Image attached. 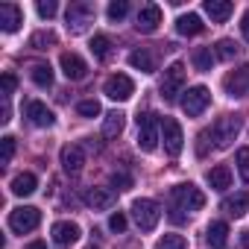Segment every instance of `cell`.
Here are the masks:
<instances>
[{
	"instance_id": "cell-32",
	"label": "cell",
	"mask_w": 249,
	"mask_h": 249,
	"mask_svg": "<svg viewBox=\"0 0 249 249\" xmlns=\"http://www.w3.org/2000/svg\"><path fill=\"white\" fill-rule=\"evenodd\" d=\"M126 12H129V3H126V0H111L108 9H106V15H108L111 21H123V18H126Z\"/></svg>"
},
{
	"instance_id": "cell-10",
	"label": "cell",
	"mask_w": 249,
	"mask_h": 249,
	"mask_svg": "<svg viewBox=\"0 0 249 249\" xmlns=\"http://www.w3.org/2000/svg\"><path fill=\"white\" fill-rule=\"evenodd\" d=\"M53 243L59 246V249H71L76 240H79V234H82V229L76 226V223H71V220H59V223H53Z\"/></svg>"
},
{
	"instance_id": "cell-34",
	"label": "cell",
	"mask_w": 249,
	"mask_h": 249,
	"mask_svg": "<svg viewBox=\"0 0 249 249\" xmlns=\"http://www.w3.org/2000/svg\"><path fill=\"white\" fill-rule=\"evenodd\" d=\"M76 111H79L82 117H100V114H103V108H100L97 100H79V103H76Z\"/></svg>"
},
{
	"instance_id": "cell-13",
	"label": "cell",
	"mask_w": 249,
	"mask_h": 249,
	"mask_svg": "<svg viewBox=\"0 0 249 249\" xmlns=\"http://www.w3.org/2000/svg\"><path fill=\"white\" fill-rule=\"evenodd\" d=\"M223 88H226L231 97H243V94H249V65L231 71V73L223 79Z\"/></svg>"
},
{
	"instance_id": "cell-28",
	"label": "cell",
	"mask_w": 249,
	"mask_h": 249,
	"mask_svg": "<svg viewBox=\"0 0 249 249\" xmlns=\"http://www.w3.org/2000/svg\"><path fill=\"white\" fill-rule=\"evenodd\" d=\"M30 76H33V82H36L38 88H50V85H53V68L44 65V62L33 65V68H30Z\"/></svg>"
},
{
	"instance_id": "cell-25",
	"label": "cell",
	"mask_w": 249,
	"mask_h": 249,
	"mask_svg": "<svg viewBox=\"0 0 249 249\" xmlns=\"http://www.w3.org/2000/svg\"><path fill=\"white\" fill-rule=\"evenodd\" d=\"M214 53H211V47H196L194 50V56H191V62H194V68L199 71V73H208L211 68H214Z\"/></svg>"
},
{
	"instance_id": "cell-8",
	"label": "cell",
	"mask_w": 249,
	"mask_h": 249,
	"mask_svg": "<svg viewBox=\"0 0 249 249\" xmlns=\"http://www.w3.org/2000/svg\"><path fill=\"white\" fill-rule=\"evenodd\" d=\"M161 141H164V150L167 156H179L182 147H185V135H182V126H179V120L176 117H164L161 120Z\"/></svg>"
},
{
	"instance_id": "cell-27",
	"label": "cell",
	"mask_w": 249,
	"mask_h": 249,
	"mask_svg": "<svg viewBox=\"0 0 249 249\" xmlns=\"http://www.w3.org/2000/svg\"><path fill=\"white\" fill-rule=\"evenodd\" d=\"M129 65H132L135 71H144V73H153V71H156V62H153V53H150V50H135V53H129Z\"/></svg>"
},
{
	"instance_id": "cell-3",
	"label": "cell",
	"mask_w": 249,
	"mask_h": 249,
	"mask_svg": "<svg viewBox=\"0 0 249 249\" xmlns=\"http://www.w3.org/2000/svg\"><path fill=\"white\" fill-rule=\"evenodd\" d=\"M132 214H135V223L141 226V231H153L159 226V220H161L159 202L156 199H147V196H141V199L132 202Z\"/></svg>"
},
{
	"instance_id": "cell-18",
	"label": "cell",
	"mask_w": 249,
	"mask_h": 249,
	"mask_svg": "<svg viewBox=\"0 0 249 249\" xmlns=\"http://www.w3.org/2000/svg\"><path fill=\"white\" fill-rule=\"evenodd\" d=\"M85 205L94 211H108L114 205V194L108 188H91V191H85Z\"/></svg>"
},
{
	"instance_id": "cell-15",
	"label": "cell",
	"mask_w": 249,
	"mask_h": 249,
	"mask_svg": "<svg viewBox=\"0 0 249 249\" xmlns=\"http://www.w3.org/2000/svg\"><path fill=\"white\" fill-rule=\"evenodd\" d=\"M27 117H30L33 126H41V129H47V126H53V123H56V114H53L41 100L27 103Z\"/></svg>"
},
{
	"instance_id": "cell-9",
	"label": "cell",
	"mask_w": 249,
	"mask_h": 249,
	"mask_svg": "<svg viewBox=\"0 0 249 249\" xmlns=\"http://www.w3.org/2000/svg\"><path fill=\"white\" fill-rule=\"evenodd\" d=\"M103 91H106V97L108 100H117V103H126L132 94H135V82L126 76V73H111L108 79H106V85H103Z\"/></svg>"
},
{
	"instance_id": "cell-19",
	"label": "cell",
	"mask_w": 249,
	"mask_h": 249,
	"mask_svg": "<svg viewBox=\"0 0 249 249\" xmlns=\"http://www.w3.org/2000/svg\"><path fill=\"white\" fill-rule=\"evenodd\" d=\"M205 240H208V246H211V249H226V240H229V226H226L223 220L208 223V229H205Z\"/></svg>"
},
{
	"instance_id": "cell-23",
	"label": "cell",
	"mask_w": 249,
	"mask_h": 249,
	"mask_svg": "<svg viewBox=\"0 0 249 249\" xmlns=\"http://www.w3.org/2000/svg\"><path fill=\"white\" fill-rule=\"evenodd\" d=\"M220 208H223L229 217H243V214H246V208H249V196H246V194H234V196H226Z\"/></svg>"
},
{
	"instance_id": "cell-33",
	"label": "cell",
	"mask_w": 249,
	"mask_h": 249,
	"mask_svg": "<svg viewBox=\"0 0 249 249\" xmlns=\"http://www.w3.org/2000/svg\"><path fill=\"white\" fill-rule=\"evenodd\" d=\"M47 44H56V36L50 30H41L30 38V47H36V50H47Z\"/></svg>"
},
{
	"instance_id": "cell-39",
	"label": "cell",
	"mask_w": 249,
	"mask_h": 249,
	"mask_svg": "<svg viewBox=\"0 0 249 249\" xmlns=\"http://www.w3.org/2000/svg\"><path fill=\"white\" fill-rule=\"evenodd\" d=\"M12 156H15V138H3V164H9L12 161Z\"/></svg>"
},
{
	"instance_id": "cell-30",
	"label": "cell",
	"mask_w": 249,
	"mask_h": 249,
	"mask_svg": "<svg viewBox=\"0 0 249 249\" xmlns=\"http://www.w3.org/2000/svg\"><path fill=\"white\" fill-rule=\"evenodd\" d=\"M237 53H240V47H237L231 38H220L217 47H214V56H217V59H234Z\"/></svg>"
},
{
	"instance_id": "cell-1",
	"label": "cell",
	"mask_w": 249,
	"mask_h": 249,
	"mask_svg": "<svg viewBox=\"0 0 249 249\" xmlns=\"http://www.w3.org/2000/svg\"><path fill=\"white\" fill-rule=\"evenodd\" d=\"M170 205H176L179 211H199L205 205V194L194 182H182L170 191Z\"/></svg>"
},
{
	"instance_id": "cell-16",
	"label": "cell",
	"mask_w": 249,
	"mask_h": 249,
	"mask_svg": "<svg viewBox=\"0 0 249 249\" xmlns=\"http://www.w3.org/2000/svg\"><path fill=\"white\" fill-rule=\"evenodd\" d=\"M62 167H65V173H71V176H76L79 170H82V164H85V153H82V147L79 144H68V147H62Z\"/></svg>"
},
{
	"instance_id": "cell-2",
	"label": "cell",
	"mask_w": 249,
	"mask_h": 249,
	"mask_svg": "<svg viewBox=\"0 0 249 249\" xmlns=\"http://www.w3.org/2000/svg\"><path fill=\"white\" fill-rule=\"evenodd\" d=\"M159 132H161L159 114H153V111L138 114V147H141L144 153H153V150L159 147V141H161Z\"/></svg>"
},
{
	"instance_id": "cell-43",
	"label": "cell",
	"mask_w": 249,
	"mask_h": 249,
	"mask_svg": "<svg viewBox=\"0 0 249 249\" xmlns=\"http://www.w3.org/2000/svg\"><path fill=\"white\" fill-rule=\"evenodd\" d=\"M243 246H246V249H249V231H246V234H243Z\"/></svg>"
},
{
	"instance_id": "cell-36",
	"label": "cell",
	"mask_w": 249,
	"mask_h": 249,
	"mask_svg": "<svg viewBox=\"0 0 249 249\" xmlns=\"http://www.w3.org/2000/svg\"><path fill=\"white\" fill-rule=\"evenodd\" d=\"M108 229H111L114 234H123V231H126V214H123V211H114V214L108 217Z\"/></svg>"
},
{
	"instance_id": "cell-12",
	"label": "cell",
	"mask_w": 249,
	"mask_h": 249,
	"mask_svg": "<svg viewBox=\"0 0 249 249\" xmlns=\"http://www.w3.org/2000/svg\"><path fill=\"white\" fill-rule=\"evenodd\" d=\"M59 65H62V73H65L71 82H79V79L88 76V65H85V59H82L79 53H62Z\"/></svg>"
},
{
	"instance_id": "cell-17",
	"label": "cell",
	"mask_w": 249,
	"mask_h": 249,
	"mask_svg": "<svg viewBox=\"0 0 249 249\" xmlns=\"http://www.w3.org/2000/svg\"><path fill=\"white\" fill-rule=\"evenodd\" d=\"M24 24V12L15 3H0V30L3 33H15Z\"/></svg>"
},
{
	"instance_id": "cell-6",
	"label": "cell",
	"mask_w": 249,
	"mask_h": 249,
	"mask_svg": "<svg viewBox=\"0 0 249 249\" xmlns=\"http://www.w3.org/2000/svg\"><path fill=\"white\" fill-rule=\"evenodd\" d=\"M237 132H240V117L237 114H226V117H220L214 126H211V138H214V144L223 150V147H229L234 138H237Z\"/></svg>"
},
{
	"instance_id": "cell-11",
	"label": "cell",
	"mask_w": 249,
	"mask_h": 249,
	"mask_svg": "<svg viewBox=\"0 0 249 249\" xmlns=\"http://www.w3.org/2000/svg\"><path fill=\"white\" fill-rule=\"evenodd\" d=\"M159 24H161V6H159V3L141 6V12H138V18H135V30L144 33V36H150V33L159 30Z\"/></svg>"
},
{
	"instance_id": "cell-7",
	"label": "cell",
	"mask_w": 249,
	"mask_h": 249,
	"mask_svg": "<svg viewBox=\"0 0 249 249\" xmlns=\"http://www.w3.org/2000/svg\"><path fill=\"white\" fill-rule=\"evenodd\" d=\"M208 103H211V91H208L205 85H194V88H188L185 97H182V111H185L188 117H199V114L208 108Z\"/></svg>"
},
{
	"instance_id": "cell-42",
	"label": "cell",
	"mask_w": 249,
	"mask_h": 249,
	"mask_svg": "<svg viewBox=\"0 0 249 249\" xmlns=\"http://www.w3.org/2000/svg\"><path fill=\"white\" fill-rule=\"evenodd\" d=\"M27 249H47V243H41V240H33V243H30Z\"/></svg>"
},
{
	"instance_id": "cell-20",
	"label": "cell",
	"mask_w": 249,
	"mask_h": 249,
	"mask_svg": "<svg viewBox=\"0 0 249 249\" xmlns=\"http://www.w3.org/2000/svg\"><path fill=\"white\" fill-rule=\"evenodd\" d=\"M234 12V6L229 3V0H205V15L214 21V24H223L229 21V15Z\"/></svg>"
},
{
	"instance_id": "cell-22",
	"label": "cell",
	"mask_w": 249,
	"mask_h": 249,
	"mask_svg": "<svg viewBox=\"0 0 249 249\" xmlns=\"http://www.w3.org/2000/svg\"><path fill=\"white\" fill-rule=\"evenodd\" d=\"M176 30H179V36H199V33L205 30V24H202L199 15L188 12V15H182V18L176 21Z\"/></svg>"
},
{
	"instance_id": "cell-40",
	"label": "cell",
	"mask_w": 249,
	"mask_h": 249,
	"mask_svg": "<svg viewBox=\"0 0 249 249\" xmlns=\"http://www.w3.org/2000/svg\"><path fill=\"white\" fill-rule=\"evenodd\" d=\"M15 85H18L15 73H3V97H9V94L15 91Z\"/></svg>"
},
{
	"instance_id": "cell-14",
	"label": "cell",
	"mask_w": 249,
	"mask_h": 249,
	"mask_svg": "<svg viewBox=\"0 0 249 249\" xmlns=\"http://www.w3.org/2000/svg\"><path fill=\"white\" fill-rule=\"evenodd\" d=\"M91 18H94V6L91 3H73L68 9V30L82 33L85 24H91Z\"/></svg>"
},
{
	"instance_id": "cell-37",
	"label": "cell",
	"mask_w": 249,
	"mask_h": 249,
	"mask_svg": "<svg viewBox=\"0 0 249 249\" xmlns=\"http://www.w3.org/2000/svg\"><path fill=\"white\" fill-rule=\"evenodd\" d=\"M111 185L117 191H129L132 188V176L129 173H111Z\"/></svg>"
},
{
	"instance_id": "cell-38",
	"label": "cell",
	"mask_w": 249,
	"mask_h": 249,
	"mask_svg": "<svg viewBox=\"0 0 249 249\" xmlns=\"http://www.w3.org/2000/svg\"><path fill=\"white\" fill-rule=\"evenodd\" d=\"M56 12H59V6L53 3V0H38V15L41 18H53Z\"/></svg>"
},
{
	"instance_id": "cell-44",
	"label": "cell",
	"mask_w": 249,
	"mask_h": 249,
	"mask_svg": "<svg viewBox=\"0 0 249 249\" xmlns=\"http://www.w3.org/2000/svg\"><path fill=\"white\" fill-rule=\"evenodd\" d=\"M88 249H100V246H94V243H91V246H88Z\"/></svg>"
},
{
	"instance_id": "cell-26",
	"label": "cell",
	"mask_w": 249,
	"mask_h": 249,
	"mask_svg": "<svg viewBox=\"0 0 249 249\" xmlns=\"http://www.w3.org/2000/svg\"><path fill=\"white\" fill-rule=\"evenodd\" d=\"M123 123H126V120H123L120 111H108L106 120H103V135H106V138H117V135L123 132Z\"/></svg>"
},
{
	"instance_id": "cell-29",
	"label": "cell",
	"mask_w": 249,
	"mask_h": 249,
	"mask_svg": "<svg viewBox=\"0 0 249 249\" xmlns=\"http://www.w3.org/2000/svg\"><path fill=\"white\" fill-rule=\"evenodd\" d=\"M108 50H111V38H108L106 33H97V36L91 38V53H94L97 59H108Z\"/></svg>"
},
{
	"instance_id": "cell-5",
	"label": "cell",
	"mask_w": 249,
	"mask_h": 249,
	"mask_svg": "<svg viewBox=\"0 0 249 249\" xmlns=\"http://www.w3.org/2000/svg\"><path fill=\"white\" fill-rule=\"evenodd\" d=\"M38 223H41V211L33 208V205H21V208H12V211H9V229H12L15 234H27V231H33Z\"/></svg>"
},
{
	"instance_id": "cell-41",
	"label": "cell",
	"mask_w": 249,
	"mask_h": 249,
	"mask_svg": "<svg viewBox=\"0 0 249 249\" xmlns=\"http://www.w3.org/2000/svg\"><path fill=\"white\" fill-rule=\"evenodd\" d=\"M240 33H243V38L249 41V12H243V21H240Z\"/></svg>"
},
{
	"instance_id": "cell-24",
	"label": "cell",
	"mask_w": 249,
	"mask_h": 249,
	"mask_svg": "<svg viewBox=\"0 0 249 249\" xmlns=\"http://www.w3.org/2000/svg\"><path fill=\"white\" fill-rule=\"evenodd\" d=\"M208 185H211L214 191H226V188L231 185V170H229L226 164L211 167V170H208Z\"/></svg>"
},
{
	"instance_id": "cell-35",
	"label": "cell",
	"mask_w": 249,
	"mask_h": 249,
	"mask_svg": "<svg viewBox=\"0 0 249 249\" xmlns=\"http://www.w3.org/2000/svg\"><path fill=\"white\" fill-rule=\"evenodd\" d=\"M237 173H240V179L249 185V147H240V150H237Z\"/></svg>"
},
{
	"instance_id": "cell-31",
	"label": "cell",
	"mask_w": 249,
	"mask_h": 249,
	"mask_svg": "<svg viewBox=\"0 0 249 249\" xmlns=\"http://www.w3.org/2000/svg\"><path fill=\"white\" fill-rule=\"evenodd\" d=\"M153 249H188V240L182 234H164V237L156 240Z\"/></svg>"
},
{
	"instance_id": "cell-4",
	"label": "cell",
	"mask_w": 249,
	"mask_h": 249,
	"mask_svg": "<svg viewBox=\"0 0 249 249\" xmlns=\"http://www.w3.org/2000/svg\"><path fill=\"white\" fill-rule=\"evenodd\" d=\"M182 85H185V65L182 62H173L167 71H164V79H161V100L164 103H173L179 94H182Z\"/></svg>"
},
{
	"instance_id": "cell-21",
	"label": "cell",
	"mask_w": 249,
	"mask_h": 249,
	"mask_svg": "<svg viewBox=\"0 0 249 249\" xmlns=\"http://www.w3.org/2000/svg\"><path fill=\"white\" fill-rule=\"evenodd\" d=\"M12 194L15 196H30V194H36V188H38V179L33 176V173H18L15 179H12Z\"/></svg>"
}]
</instances>
